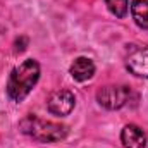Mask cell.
I'll return each instance as SVG.
<instances>
[{"label": "cell", "instance_id": "5b68a950", "mask_svg": "<svg viewBox=\"0 0 148 148\" xmlns=\"http://www.w3.org/2000/svg\"><path fill=\"white\" fill-rule=\"evenodd\" d=\"M76 107V97L69 90H57L53 91L47 100V109L50 114L57 117H66Z\"/></svg>", "mask_w": 148, "mask_h": 148}, {"label": "cell", "instance_id": "8992f818", "mask_svg": "<svg viewBox=\"0 0 148 148\" xmlns=\"http://www.w3.org/2000/svg\"><path fill=\"white\" fill-rule=\"evenodd\" d=\"M121 143L124 148H147V134L138 124H126L121 131Z\"/></svg>", "mask_w": 148, "mask_h": 148}, {"label": "cell", "instance_id": "ba28073f", "mask_svg": "<svg viewBox=\"0 0 148 148\" xmlns=\"http://www.w3.org/2000/svg\"><path fill=\"white\" fill-rule=\"evenodd\" d=\"M131 16L138 28L148 29V0H133Z\"/></svg>", "mask_w": 148, "mask_h": 148}, {"label": "cell", "instance_id": "277c9868", "mask_svg": "<svg viewBox=\"0 0 148 148\" xmlns=\"http://www.w3.org/2000/svg\"><path fill=\"white\" fill-rule=\"evenodd\" d=\"M124 66L133 76L148 79V45H127Z\"/></svg>", "mask_w": 148, "mask_h": 148}, {"label": "cell", "instance_id": "7a4b0ae2", "mask_svg": "<svg viewBox=\"0 0 148 148\" xmlns=\"http://www.w3.org/2000/svg\"><path fill=\"white\" fill-rule=\"evenodd\" d=\"M19 129L21 133L28 134L29 138L36 140L40 143H57L66 140L69 134V127L60 122L53 121H43L36 115L29 114L19 121Z\"/></svg>", "mask_w": 148, "mask_h": 148}, {"label": "cell", "instance_id": "9c48e42d", "mask_svg": "<svg viewBox=\"0 0 148 148\" xmlns=\"http://www.w3.org/2000/svg\"><path fill=\"white\" fill-rule=\"evenodd\" d=\"M107 9L117 19H124L129 10V0H105Z\"/></svg>", "mask_w": 148, "mask_h": 148}, {"label": "cell", "instance_id": "52a82bcc", "mask_svg": "<svg viewBox=\"0 0 148 148\" xmlns=\"http://www.w3.org/2000/svg\"><path fill=\"white\" fill-rule=\"evenodd\" d=\"M95 71H97V66H95V62L90 57H77V59H74L71 67H69L71 77L74 81H77V83H84V81L91 79L95 76Z\"/></svg>", "mask_w": 148, "mask_h": 148}, {"label": "cell", "instance_id": "6da1fadb", "mask_svg": "<svg viewBox=\"0 0 148 148\" xmlns=\"http://www.w3.org/2000/svg\"><path fill=\"white\" fill-rule=\"evenodd\" d=\"M40 74H41V67L35 59H26L21 64H17L10 71L7 79V86H5L7 97L12 102L21 103L36 86Z\"/></svg>", "mask_w": 148, "mask_h": 148}, {"label": "cell", "instance_id": "3957f363", "mask_svg": "<svg viewBox=\"0 0 148 148\" xmlns=\"http://www.w3.org/2000/svg\"><path fill=\"white\" fill-rule=\"evenodd\" d=\"M131 98V88L126 84H107L97 91V102L107 110L122 109Z\"/></svg>", "mask_w": 148, "mask_h": 148}]
</instances>
